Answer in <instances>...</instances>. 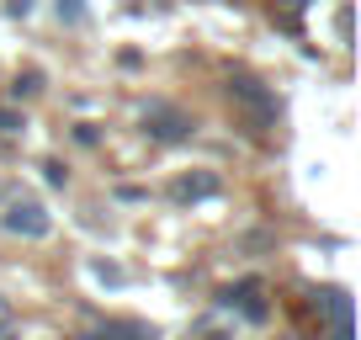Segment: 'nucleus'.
I'll use <instances>...</instances> for the list:
<instances>
[{
	"instance_id": "f257e3e1",
	"label": "nucleus",
	"mask_w": 361,
	"mask_h": 340,
	"mask_svg": "<svg viewBox=\"0 0 361 340\" xmlns=\"http://www.w3.org/2000/svg\"><path fill=\"white\" fill-rule=\"evenodd\" d=\"M228 107L239 112V123L250 128L255 138H266L271 128H276V117H282V102H276V91H266L260 80H250V75H228Z\"/></svg>"
},
{
	"instance_id": "f03ea898",
	"label": "nucleus",
	"mask_w": 361,
	"mask_h": 340,
	"mask_svg": "<svg viewBox=\"0 0 361 340\" xmlns=\"http://www.w3.org/2000/svg\"><path fill=\"white\" fill-rule=\"evenodd\" d=\"M144 133L159 138V144H180V138H192V117L170 102H149L144 107Z\"/></svg>"
},
{
	"instance_id": "7ed1b4c3",
	"label": "nucleus",
	"mask_w": 361,
	"mask_h": 340,
	"mask_svg": "<svg viewBox=\"0 0 361 340\" xmlns=\"http://www.w3.org/2000/svg\"><path fill=\"white\" fill-rule=\"evenodd\" d=\"M6 229H11L16 239H43L48 229H54V218H48V207L37 202V197H16V202L6 207Z\"/></svg>"
},
{
	"instance_id": "20e7f679",
	"label": "nucleus",
	"mask_w": 361,
	"mask_h": 340,
	"mask_svg": "<svg viewBox=\"0 0 361 340\" xmlns=\"http://www.w3.org/2000/svg\"><path fill=\"white\" fill-rule=\"evenodd\" d=\"M207 197H218L213 170H192V176H176V181H170V202H207Z\"/></svg>"
},
{
	"instance_id": "39448f33",
	"label": "nucleus",
	"mask_w": 361,
	"mask_h": 340,
	"mask_svg": "<svg viewBox=\"0 0 361 340\" xmlns=\"http://www.w3.org/2000/svg\"><path fill=\"white\" fill-rule=\"evenodd\" d=\"M37 91H43V75H37V69L16 75V85H11V96H16V102H22V96H37Z\"/></svg>"
},
{
	"instance_id": "423d86ee",
	"label": "nucleus",
	"mask_w": 361,
	"mask_h": 340,
	"mask_svg": "<svg viewBox=\"0 0 361 340\" xmlns=\"http://www.w3.org/2000/svg\"><path fill=\"white\" fill-rule=\"evenodd\" d=\"M22 112H11V107H0V133H6V138H16V133H22Z\"/></svg>"
},
{
	"instance_id": "0eeeda50",
	"label": "nucleus",
	"mask_w": 361,
	"mask_h": 340,
	"mask_svg": "<svg viewBox=\"0 0 361 340\" xmlns=\"http://www.w3.org/2000/svg\"><path fill=\"white\" fill-rule=\"evenodd\" d=\"M43 176H48V186H64V165H59V159H48Z\"/></svg>"
},
{
	"instance_id": "6e6552de",
	"label": "nucleus",
	"mask_w": 361,
	"mask_h": 340,
	"mask_svg": "<svg viewBox=\"0 0 361 340\" xmlns=\"http://www.w3.org/2000/svg\"><path fill=\"white\" fill-rule=\"evenodd\" d=\"M59 16H64V22H80V0H59Z\"/></svg>"
},
{
	"instance_id": "1a4fd4ad",
	"label": "nucleus",
	"mask_w": 361,
	"mask_h": 340,
	"mask_svg": "<svg viewBox=\"0 0 361 340\" xmlns=\"http://www.w3.org/2000/svg\"><path fill=\"white\" fill-rule=\"evenodd\" d=\"M6 329H11V298L0 293V335H6Z\"/></svg>"
},
{
	"instance_id": "9d476101",
	"label": "nucleus",
	"mask_w": 361,
	"mask_h": 340,
	"mask_svg": "<svg viewBox=\"0 0 361 340\" xmlns=\"http://www.w3.org/2000/svg\"><path fill=\"white\" fill-rule=\"evenodd\" d=\"M335 32H340V43H350V11L335 16Z\"/></svg>"
}]
</instances>
